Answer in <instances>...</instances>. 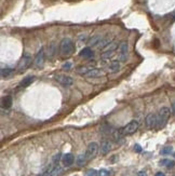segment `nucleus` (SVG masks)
Instances as JSON below:
<instances>
[{
    "mask_svg": "<svg viewBox=\"0 0 175 176\" xmlns=\"http://www.w3.org/2000/svg\"><path fill=\"white\" fill-rule=\"evenodd\" d=\"M55 80L63 87H71L74 83V79L66 75H56Z\"/></svg>",
    "mask_w": 175,
    "mask_h": 176,
    "instance_id": "nucleus-8",
    "label": "nucleus"
},
{
    "mask_svg": "<svg viewBox=\"0 0 175 176\" xmlns=\"http://www.w3.org/2000/svg\"><path fill=\"white\" fill-rule=\"evenodd\" d=\"M98 144L95 142H92L89 144V146H88L87 148V151H86V157H87V160L89 161V160H92L94 159V158L96 157V155H97L98 152Z\"/></svg>",
    "mask_w": 175,
    "mask_h": 176,
    "instance_id": "nucleus-4",
    "label": "nucleus"
},
{
    "mask_svg": "<svg viewBox=\"0 0 175 176\" xmlns=\"http://www.w3.org/2000/svg\"><path fill=\"white\" fill-rule=\"evenodd\" d=\"M79 55L84 58H91L93 56V52H92V50L90 48H84V49H82L80 51Z\"/></svg>",
    "mask_w": 175,
    "mask_h": 176,
    "instance_id": "nucleus-18",
    "label": "nucleus"
},
{
    "mask_svg": "<svg viewBox=\"0 0 175 176\" xmlns=\"http://www.w3.org/2000/svg\"><path fill=\"white\" fill-rule=\"evenodd\" d=\"M172 151H173V147L172 146H165L161 149L160 152H161V155H170V153H172Z\"/></svg>",
    "mask_w": 175,
    "mask_h": 176,
    "instance_id": "nucleus-25",
    "label": "nucleus"
},
{
    "mask_svg": "<svg viewBox=\"0 0 175 176\" xmlns=\"http://www.w3.org/2000/svg\"><path fill=\"white\" fill-rule=\"evenodd\" d=\"M91 69V68L87 67V66H78V67H76L75 71L77 72V74L79 75H82V76H86V75L88 74V71Z\"/></svg>",
    "mask_w": 175,
    "mask_h": 176,
    "instance_id": "nucleus-20",
    "label": "nucleus"
},
{
    "mask_svg": "<svg viewBox=\"0 0 175 176\" xmlns=\"http://www.w3.org/2000/svg\"><path fill=\"white\" fill-rule=\"evenodd\" d=\"M30 64H32V55H30L29 53H27V52H25V53L23 54V56H22L21 61L17 64V72H19V74L24 72L29 67Z\"/></svg>",
    "mask_w": 175,
    "mask_h": 176,
    "instance_id": "nucleus-2",
    "label": "nucleus"
},
{
    "mask_svg": "<svg viewBox=\"0 0 175 176\" xmlns=\"http://www.w3.org/2000/svg\"><path fill=\"white\" fill-rule=\"evenodd\" d=\"M118 52H119V61L120 62H126L128 61V52H129V45L126 41H123L119 45L118 48Z\"/></svg>",
    "mask_w": 175,
    "mask_h": 176,
    "instance_id": "nucleus-5",
    "label": "nucleus"
},
{
    "mask_svg": "<svg viewBox=\"0 0 175 176\" xmlns=\"http://www.w3.org/2000/svg\"><path fill=\"white\" fill-rule=\"evenodd\" d=\"M110 42H111L110 39H108V38H103L102 41L100 42V45H98V47H100V49H104V48H106L107 45H108Z\"/></svg>",
    "mask_w": 175,
    "mask_h": 176,
    "instance_id": "nucleus-26",
    "label": "nucleus"
},
{
    "mask_svg": "<svg viewBox=\"0 0 175 176\" xmlns=\"http://www.w3.org/2000/svg\"><path fill=\"white\" fill-rule=\"evenodd\" d=\"M110 175V173H109L108 170H106V169H100V171H98V176H109Z\"/></svg>",
    "mask_w": 175,
    "mask_h": 176,
    "instance_id": "nucleus-28",
    "label": "nucleus"
},
{
    "mask_svg": "<svg viewBox=\"0 0 175 176\" xmlns=\"http://www.w3.org/2000/svg\"><path fill=\"white\" fill-rule=\"evenodd\" d=\"M160 165L167 166V168H173L175 165V162L172 161V160H169V159H163L160 161Z\"/></svg>",
    "mask_w": 175,
    "mask_h": 176,
    "instance_id": "nucleus-23",
    "label": "nucleus"
},
{
    "mask_svg": "<svg viewBox=\"0 0 175 176\" xmlns=\"http://www.w3.org/2000/svg\"><path fill=\"white\" fill-rule=\"evenodd\" d=\"M172 113L175 114V102L173 103V104H172Z\"/></svg>",
    "mask_w": 175,
    "mask_h": 176,
    "instance_id": "nucleus-34",
    "label": "nucleus"
},
{
    "mask_svg": "<svg viewBox=\"0 0 175 176\" xmlns=\"http://www.w3.org/2000/svg\"><path fill=\"white\" fill-rule=\"evenodd\" d=\"M137 176H147V173H146L145 171H139V172L137 173Z\"/></svg>",
    "mask_w": 175,
    "mask_h": 176,
    "instance_id": "nucleus-32",
    "label": "nucleus"
},
{
    "mask_svg": "<svg viewBox=\"0 0 175 176\" xmlns=\"http://www.w3.org/2000/svg\"><path fill=\"white\" fill-rule=\"evenodd\" d=\"M118 48H119V45H118L117 41H111V42L109 43L106 48H105V51L102 53V58H109Z\"/></svg>",
    "mask_w": 175,
    "mask_h": 176,
    "instance_id": "nucleus-7",
    "label": "nucleus"
},
{
    "mask_svg": "<svg viewBox=\"0 0 175 176\" xmlns=\"http://www.w3.org/2000/svg\"><path fill=\"white\" fill-rule=\"evenodd\" d=\"M98 175V172L94 169H90L86 172V175L84 176H97Z\"/></svg>",
    "mask_w": 175,
    "mask_h": 176,
    "instance_id": "nucleus-27",
    "label": "nucleus"
},
{
    "mask_svg": "<svg viewBox=\"0 0 175 176\" xmlns=\"http://www.w3.org/2000/svg\"><path fill=\"white\" fill-rule=\"evenodd\" d=\"M120 67H121V66H120V61H113L110 63L108 69L110 72H117L118 70L120 69Z\"/></svg>",
    "mask_w": 175,
    "mask_h": 176,
    "instance_id": "nucleus-19",
    "label": "nucleus"
},
{
    "mask_svg": "<svg viewBox=\"0 0 175 176\" xmlns=\"http://www.w3.org/2000/svg\"><path fill=\"white\" fill-rule=\"evenodd\" d=\"M155 176H165V174H164V173H162V172H158Z\"/></svg>",
    "mask_w": 175,
    "mask_h": 176,
    "instance_id": "nucleus-33",
    "label": "nucleus"
},
{
    "mask_svg": "<svg viewBox=\"0 0 175 176\" xmlns=\"http://www.w3.org/2000/svg\"><path fill=\"white\" fill-rule=\"evenodd\" d=\"M45 49L43 48H41L40 50H39V52L37 53L36 58L34 59V64L35 66H37V67H39V66H41L43 64V62H45Z\"/></svg>",
    "mask_w": 175,
    "mask_h": 176,
    "instance_id": "nucleus-11",
    "label": "nucleus"
},
{
    "mask_svg": "<svg viewBox=\"0 0 175 176\" xmlns=\"http://www.w3.org/2000/svg\"><path fill=\"white\" fill-rule=\"evenodd\" d=\"M123 132H122V129L120 130H116L115 132L113 133V140L115 142H119L120 140L122 138V136H123Z\"/></svg>",
    "mask_w": 175,
    "mask_h": 176,
    "instance_id": "nucleus-21",
    "label": "nucleus"
},
{
    "mask_svg": "<svg viewBox=\"0 0 175 176\" xmlns=\"http://www.w3.org/2000/svg\"><path fill=\"white\" fill-rule=\"evenodd\" d=\"M102 39H103L102 36H100V35H95V36H93L91 39H90L89 45L90 47H95V45H98L100 41H102Z\"/></svg>",
    "mask_w": 175,
    "mask_h": 176,
    "instance_id": "nucleus-17",
    "label": "nucleus"
},
{
    "mask_svg": "<svg viewBox=\"0 0 175 176\" xmlns=\"http://www.w3.org/2000/svg\"><path fill=\"white\" fill-rule=\"evenodd\" d=\"M61 156H62L61 153H58V155H55V156L53 157V163L55 164V165L58 163V161L61 160Z\"/></svg>",
    "mask_w": 175,
    "mask_h": 176,
    "instance_id": "nucleus-29",
    "label": "nucleus"
},
{
    "mask_svg": "<svg viewBox=\"0 0 175 176\" xmlns=\"http://www.w3.org/2000/svg\"><path fill=\"white\" fill-rule=\"evenodd\" d=\"M134 150H135V152H142V147L139 146V144H136L134 146Z\"/></svg>",
    "mask_w": 175,
    "mask_h": 176,
    "instance_id": "nucleus-31",
    "label": "nucleus"
},
{
    "mask_svg": "<svg viewBox=\"0 0 175 176\" xmlns=\"http://www.w3.org/2000/svg\"><path fill=\"white\" fill-rule=\"evenodd\" d=\"M64 172L63 168L58 165H55L54 168H50L47 172L45 173V176H61Z\"/></svg>",
    "mask_w": 175,
    "mask_h": 176,
    "instance_id": "nucleus-10",
    "label": "nucleus"
},
{
    "mask_svg": "<svg viewBox=\"0 0 175 176\" xmlns=\"http://www.w3.org/2000/svg\"><path fill=\"white\" fill-rule=\"evenodd\" d=\"M145 123L147 125V127L154 129V127H156L158 125V116L156 114H149L145 119Z\"/></svg>",
    "mask_w": 175,
    "mask_h": 176,
    "instance_id": "nucleus-9",
    "label": "nucleus"
},
{
    "mask_svg": "<svg viewBox=\"0 0 175 176\" xmlns=\"http://www.w3.org/2000/svg\"><path fill=\"white\" fill-rule=\"evenodd\" d=\"M34 80H35V77L34 76H27V77H25V78H24L23 80L19 82V84L17 85V89L16 90L25 89V88H27L28 85H29Z\"/></svg>",
    "mask_w": 175,
    "mask_h": 176,
    "instance_id": "nucleus-13",
    "label": "nucleus"
},
{
    "mask_svg": "<svg viewBox=\"0 0 175 176\" xmlns=\"http://www.w3.org/2000/svg\"><path fill=\"white\" fill-rule=\"evenodd\" d=\"M139 127V121L136 120H132L131 122H129L128 124L126 125L124 127H122V132H123L124 135H131V134L135 133L137 131Z\"/></svg>",
    "mask_w": 175,
    "mask_h": 176,
    "instance_id": "nucleus-6",
    "label": "nucleus"
},
{
    "mask_svg": "<svg viewBox=\"0 0 175 176\" xmlns=\"http://www.w3.org/2000/svg\"><path fill=\"white\" fill-rule=\"evenodd\" d=\"M62 68H63L64 70H69V69L71 68V63H70V62H67V63L63 64Z\"/></svg>",
    "mask_w": 175,
    "mask_h": 176,
    "instance_id": "nucleus-30",
    "label": "nucleus"
},
{
    "mask_svg": "<svg viewBox=\"0 0 175 176\" xmlns=\"http://www.w3.org/2000/svg\"><path fill=\"white\" fill-rule=\"evenodd\" d=\"M11 106H12V97H11L10 95L2 97V100H1V107L2 108L9 109Z\"/></svg>",
    "mask_w": 175,
    "mask_h": 176,
    "instance_id": "nucleus-15",
    "label": "nucleus"
},
{
    "mask_svg": "<svg viewBox=\"0 0 175 176\" xmlns=\"http://www.w3.org/2000/svg\"><path fill=\"white\" fill-rule=\"evenodd\" d=\"M174 158H175V152H174Z\"/></svg>",
    "mask_w": 175,
    "mask_h": 176,
    "instance_id": "nucleus-35",
    "label": "nucleus"
},
{
    "mask_svg": "<svg viewBox=\"0 0 175 176\" xmlns=\"http://www.w3.org/2000/svg\"><path fill=\"white\" fill-rule=\"evenodd\" d=\"M74 161H75V157H74L73 153H66V155H64L62 158L63 164H64V166H66V168L73 165Z\"/></svg>",
    "mask_w": 175,
    "mask_h": 176,
    "instance_id": "nucleus-12",
    "label": "nucleus"
},
{
    "mask_svg": "<svg viewBox=\"0 0 175 176\" xmlns=\"http://www.w3.org/2000/svg\"><path fill=\"white\" fill-rule=\"evenodd\" d=\"M86 161H88V160H87V157H86V153H84V155H79V156H78V158H77V164H78L79 166L84 165Z\"/></svg>",
    "mask_w": 175,
    "mask_h": 176,
    "instance_id": "nucleus-24",
    "label": "nucleus"
},
{
    "mask_svg": "<svg viewBox=\"0 0 175 176\" xmlns=\"http://www.w3.org/2000/svg\"><path fill=\"white\" fill-rule=\"evenodd\" d=\"M170 115H171L170 108H168V107H162V108L159 110L158 115H157L158 116V125H157V127H164V125L167 124L168 120H169Z\"/></svg>",
    "mask_w": 175,
    "mask_h": 176,
    "instance_id": "nucleus-3",
    "label": "nucleus"
},
{
    "mask_svg": "<svg viewBox=\"0 0 175 176\" xmlns=\"http://www.w3.org/2000/svg\"><path fill=\"white\" fill-rule=\"evenodd\" d=\"M110 149H111V144L108 142V140L102 142V144H100V152H102L103 155L108 153L109 151H110Z\"/></svg>",
    "mask_w": 175,
    "mask_h": 176,
    "instance_id": "nucleus-16",
    "label": "nucleus"
},
{
    "mask_svg": "<svg viewBox=\"0 0 175 176\" xmlns=\"http://www.w3.org/2000/svg\"><path fill=\"white\" fill-rule=\"evenodd\" d=\"M174 19H175V15H174Z\"/></svg>",
    "mask_w": 175,
    "mask_h": 176,
    "instance_id": "nucleus-36",
    "label": "nucleus"
},
{
    "mask_svg": "<svg viewBox=\"0 0 175 176\" xmlns=\"http://www.w3.org/2000/svg\"><path fill=\"white\" fill-rule=\"evenodd\" d=\"M14 69L13 68H10V67H6V68H2L1 69V77L4 78V77H9L10 75L13 74Z\"/></svg>",
    "mask_w": 175,
    "mask_h": 176,
    "instance_id": "nucleus-22",
    "label": "nucleus"
},
{
    "mask_svg": "<svg viewBox=\"0 0 175 176\" xmlns=\"http://www.w3.org/2000/svg\"><path fill=\"white\" fill-rule=\"evenodd\" d=\"M60 54L63 58H68L75 52V43L70 38H64L60 43Z\"/></svg>",
    "mask_w": 175,
    "mask_h": 176,
    "instance_id": "nucleus-1",
    "label": "nucleus"
},
{
    "mask_svg": "<svg viewBox=\"0 0 175 176\" xmlns=\"http://www.w3.org/2000/svg\"><path fill=\"white\" fill-rule=\"evenodd\" d=\"M104 75V70L98 69V68H91L86 75L89 78H97V77H102Z\"/></svg>",
    "mask_w": 175,
    "mask_h": 176,
    "instance_id": "nucleus-14",
    "label": "nucleus"
}]
</instances>
